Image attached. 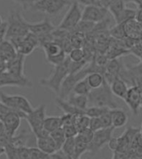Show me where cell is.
Returning a JSON list of instances; mask_svg holds the SVG:
<instances>
[{"label": "cell", "instance_id": "obj_1", "mask_svg": "<svg viewBox=\"0 0 142 159\" xmlns=\"http://www.w3.org/2000/svg\"><path fill=\"white\" fill-rule=\"evenodd\" d=\"M69 57H67L66 60L62 64L53 67V70L49 77L40 79L39 84L41 86L47 88L58 96L62 84L65 78L69 75Z\"/></svg>", "mask_w": 142, "mask_h": 159}, {"label": "cell", "instance_id": "obj_2", "mask_svg": "<svg viewBox=\"0 0 142 159\" xmlns=\"http://www.w3.org/2000/svg\"><path fill=\"white\" fill-rule=\"evenodd\" d=\"M5 39L23 38L29 33V22L24 18L18 10H12L8 14Z\"/></svg>", "mask_w": 142, "mask_h": 159}, {"label": "cell", "instance_id": "obj_3", "mask_svg": "<svg viewBox=\"0 0 142 159\" xmlns=\"http://www.w3.org/2000/svg\"><path fill=\"white\" fill-rule=\"evenodd\" d=\"M89 107H108L110 109H113L118 107V105L113 99V94L111 93L110 85L106 82L101 88L97 89H93L88 95Z\"/></svg>", "mask_w": 142, "mask_h": 159}, {"label": "cell", "instance_id": "obj_4", "mask_svg": "<svg viewBox=\"0 0 142 159\" xmlns=\"http://www.w3.org/2000/svg\"><path fill=\"white\" fill-rule=\"evenodd\" d=\"M0 102L11 110L19 113L24 119L26 115L34 108L29 99L23 95H9L0 92Z\"/></svg>", "mask_w": 142, "mask_h": 159}, {"label": "cell", "instance_id": "obj_5", "mask_svg": "<svg viewBox=\"0 0 142 159\" xmlns=\"http://www.w3.org/2000/svg\"><path fill=\"white\" fill-rule=\"evenodd\" d=\"M46 111V105L41 104L34 107L33 110L27 114L25 117L31 128L32 133H34L36 138H45L50 135V133L43 128L44 120L47 117Z\"/></svg>", "mask_w": 142, "mask_h": 159}, {"label": "cell", "instance_id": "obj_6", "mask_svg": "<svg viewBox=\"0 0 142 159\" xmlns=\"http://www.w3.org/2000/svg\"><path fill=\"white\" fill-rule=\"evenodd\" d=\"M82 10L81 9L80 4L74 1L71 3L68 10L65 13L61 23L57 25V29L72 33L82 20Z\"/></svg>", "mask_w": 142, "mask_h": 159}, {"label": "cell", "instance_id": "obj_7", "mask_svg": "<svg viewBox=\"0 0 142 159\" xmlns=\"http://www.w3.org/2000/svg\"><path fill=\"white\" fill-rule=\"evenodd\" d=\"M56 27L48 18H43L38 23H29V32L38 37L40 47L47 42L53 41V32Z\"/></svg>", "mask_w": 142, "mask_h": 159}, {"label": "cell", "instance_id": "obj_8", "mask_svg": "<svg viewBox=\"0 0 142 159\" xmlns=\"http://www.w3.org/2000/svg\"><path fill=\"white\" fill-rule=\"evenodd\" d=\"M71 3L70 0H38L32 9L47 15L55 16L71 5Z\"/></svg>", "mask_w": 142, "mask_h": 159}, {"label": "cell", "instance_id": "obj_9", "mask_svg": "<svg viewBox=\"0 0 142 159\" xmlns=\"http://www.w3.org/2000/svg\"><path fill=\"white\" fill-rule=\"evenodd\" d=\"M45 53V59L47 63L53 67L62 64L67 58V55L61 47L55 41L47 42L41 46Z\"/></svg>", "mask_w": 142, "mask_h": 159}, {"label": "cell", "instance_id": "obj_10", "mask_svg": "<svg viewBox=\"0 0 142 159\" xmlns=\"http://www.w3.org/2000/svg\"><path fill=\"white\" fill-rule=\"evenodd\" d=\"M114 130H115V128L111 127V128H102L101 130L95 132L92 140L88 145L87 152L95 154L98 151H100L111 140V138H112V135H113Z\"/></svg>", "mask_w": 142, "mask_h": 159}, {"label": "cell", "instance_id": "obj_11", "mask_svg": "<svg viewBox=\"0 0 142 159\" xmlns=\"http://www.w3.org/2000/svg\"><path fill=\"white\" fill-rule=\"evenodd\" d=\"M109 14L107 8L100 6H85L82 10V20L98 24L105 20Z\"/></svg>", "mask_w": 142, "mask_h": 159}, {"label": "cell", "instance_id": "obj_12", "mask_svg": "<svg viewBox=\"0 0 142 159\" xmlns=\"http://www.w3.org/2000/svg\"><path fill=\"white\" fill-rule=\"evenodd\" d=\"M123 100L133 114H138L142 100V91L140 88L139 86H132L129 88Z\"/></svg>", "mask_w": 142, "mask_h": 159}, {"label": "cell", "instance_id": "obj_13", "mask_svg": "<svg viewBox=\"0 0 142 159\" xmlns=\"http://www.w3.org/2000/svg\"><path fill=\"white\" fill-rule=\"evenodd\" d=\"M3 87H18V88H33V83L28 77L22 78L16 77L6 71L0 74V88Z\"/></svg>", "mask_w": 142, "mask_h": 159}, {"label": "cell", "instance_id": "obj_14", "mask_svg": "<svg viewBox=\"0 0 142 159\" xmlns=\"http://www.w3.org/2000/svg\"><path fill=\"white\" fill-rule=\"evenodd\" d=\"M23 119V117L19 113L11 111L3 117V120H1L4 124L6 130V134L10 138L14 137L20 127L21 120Z\"/></svg>", "mask_w": 142, "mask_h": 159}, {"label": "cell", "instance_id": "obj_15", "mask_svg": "<svg viewBox=\"0 0 142 159\" xmlns=\"http://www.w3.org/2000/svg\"><path fill=\"white\" fill-rule=\"evenodd\" d=\"M25 56L21 54H17L13 59L7 62V72L11 74L18 77V78H27L24 73V63H25Z\"/></svg>", "mask_w": 142, "mask_h": 159}, {"label": "cell", "instance_id": "obj_16", "mask_svg": "<svg viewBox=\"0 0 142 159\" xmlns=\"http://www.w3.org/2000/svg\"><path fill=\"white\" fill-rule=\"evenodd\" d=\"M126 36L128 39L139 40L142 37V25L135 19H131L123 24Z\"/></svg>", "mask_w": 142, "mask_h": 159}, {"label": "cell", "instance_id": "obj_17", "mask_svg": "<svg viewBox=\"0 0 142 159\" xmlns=\"http://www.w3.org/2000/svg\"><path fill=\"white\" fill-rule=\"evenodd\" d=\"M111 117V124L115 129L116 128H121L122 127L126 125L128 123V114L126 111H124L122 108L116 107L113 109L110 110Z\"/></svg>", "mask_w": 142, "mask_h": 159}, {"label": "cell", "instance_id": "obj_18", "mask_svg": "<svg viewBox=\"0 0 142 159\" xmlns=\"http://www.w3.org/2000/svg\"><path fill=\"white\" fill-rule=\"evenodd\" d=\"M37 148H38L42 152L47 155L54 153L55 152L58 151L57 145L51 138V136H47L45 138H37Z\"/></svg>", "mask_w": 142, "mask_h": 159}, {"label": "cell", "instance_id": "obj_19", "mask_svg": "<svg viewBox=\"0 0 142 159\" xmlns=\"http://www.w3.org/2000/svg\"><path fill=\"white\" fill-rule=\"evenodd\" d=\"M110 89H111V93L113 94L114 96L124 99L129 88L124 80H122V78H116L110 84Z\"/></svg>", "mask_w": 142, "mask_h": 159}, {"label": "cell", "instance_id": "obj_20", "mask_svg": "<svg viewBox=\"0 0 142 159\" xmlns=\"http://www.w3.org/2000/svg\"><path fill=\"white\" fill-rule=\"evenodd\" d=\"M65 100L71 105H73L78 109L82 110V111H85L89 107L88 96H85V95L71 93Z\"/></svg>", "mask_w": 142, "mask_h": 159}, {"label": "cell", "instance_id": "obj_21", "mask_svg": "<svg viewBox=\"0 0 142 159\" xmlns=\"http://www.w3.org/2000/svg\"><path fill=\"white\" fill-rule=\"evenodd\" d=\"M14 48H15L16 51L18 54L26 57V56L31 54L38 47L34 44L33 43L31 42L29 39H27L26 36H25Z\"/></svg>", "mask_w": 142, "mask_h": 159}, {"label": "cell", "instance_id": "obj_22", "mask_svg": "<svg viewBox=\"0 0 142 159\" xmlns=\"http://www.w3.org/2000/svg\"><path fill=\"white\" fill-rule=\"evenodd\" d=\"M55 102L60 109L62 110V112L64 113H67V114H73V115H82L85 114V111H82V110H80L75 107L73 105H71L70 103L65 100V99H62L59 97H57L56 100H55Z\"/></svg>", "mask_w": 142, "mask_h": 159}, {"label": "cell", "instance_id": "obj_23", "mask_svg": "<svg viewBox=\"0 0 142 159\" xmlns=\"http://www.w3.org/2000/svg\"><path fill=\"white\" fill-rule=\"evenodd\" d=\"M0 52L5 57L7 62L13 59L18 54L14 46L11 43L10 41H8L7 39H4L3 42L0 43Z\"/></svg>", "mask_w": 142, "mask_h": 159}, {"label": "cell", "instance_id": "obj_24", "mask_svg": "<svg viewBox=\"0 0 142 159\" xmlns=\"http://www.w3.org/2000/svg\"><path fill=\"white\" fill-rule=\"evenodd\" d=\"M87 81L91 89H97L101 88L105 83V78L102 73H97V72H94V73H89L87 77Z\"/></svg>", "mask_w": 142, "mask_h": 159}, {"label": "cell", "instance_id": "obj_25", "mask_svg": "<svg viewBox=\"0 0 142 159\" xmlns=\"http://www.w3.org/2000/svg\"><path fill=\"white\" fill-rule=\"evenodd\" d=\"M43 128L49 133H52L53 131L57 130L58 128H62L61 117L58 116H47L44 120Z\"/></svg>", "mask_w": 142, "mask_h": 159}, {"label": "cell", "instance_id": "obj_26", "mask_svg": "<svg viewBox=\"0 0 142 159\" xmlns=\"http://www.w3.org/2000/svg\"><path fill=\"white\" fill-rule=\"evenodd\" d=\"M135 14H136V10L126 7V8L120 13L119 15L117 16L116 18H114V20L116 22V24H124L128 20L134 19L135 18Z\"/></svg>", "mask_w": 142, "mask_h": 159}, {"label": "cell", "instance_id": "obj_27", "mask_svg": "<svg viewBox=\"0 0 142 159\" xmlns=\"http://www.w3.org/2000/svg\"><path fill=\"white\" fill-rule=\"evenodd\" d=\"M91 91L89 84H88L87 78H83L80 81H78L76 85L73 88V93H72L78 94V95H85V96H88L90 92Z\"/></svg>", "mask_w": 142, "mask_h": 159}, {"label": "cell", "instance_id": "obj_28", "mask_svg": "<svg viewBox=\"0 0 142 159\" xmlns=\"http://www.w3.org/2000/svg\"><path fill=\"white\" fill-rule=\"evenodd\" d=\"M70 42L73 48H82L86 43V34L73 32L70 35Z\"/></svg>", "mask_w": 142, "mask_h": 159}, {"label": "cell", "instance_id": "obj_29", "mask_svg": "<svg viewBox=\"0 0 142 159\" xmlns=\"http://www.w3.org/2000/svg\"><path fill=\"white\" fill-rule=\"evenodd\" d=\"M109 34L112 39H118V40H123L126 38L125 34L124 25L123 24H118L114 25L109 29Z\"/></svg>", "mask_w": 142, "mask_h": 159}, {"label": "cell", "instance_id": "obj_30", "mask_svg": "<svg viewBox=\"0 0 142 159\" xmlns=\"http://www.w3.org/2000/svg\"><path fill=\"white\" fill-rule=\"evenodd\" d=\"M61 150L67 156L75 157V138H67Z\"/></svg>", "mask_w": 142, "mask_h": 159}, {"label": "cell", "instance_id": "obj_31", "mask_svg": "<svg viewBox=\"0 0 142 159\" xmlns=\"http://www.w3.org/2000/svg\"><path fill=\"white\" fill-rule=\"evenodd\" d=\"M50 136H51V138L53 139V141H54V143H56V145H57V149L60 150V149L62 148V145H63V143H64L65 140L67 139L62 128H58L57 130L53 131L52 133H50Z\"/></svg>", "mask_w": 142, "mask_h": 159}, {"label": "cell", "instance_id": "obj_32", "mask_svg": "<svg viewBox=\"0 0 142 159\" xmlns=\"http://www.w3.org/2000/svg\"><path fill=\"white\" fill-rule=\"evenodd\" d=\"M67 57L72 62L74 63H81L86 60L85 52L83 48H73L71 52L67 54Z\"/></svg>", "mask_w": 142, "mask_h": 159}, {"label": "cell", "instance_id": "obj_33", "mask_svg": "<svg viewBox=\"0 0 142 159\" xmlns=\"http://www.w3.org/2000/svg\"><path fill=\"white\" fill-rule=\"evenodd\" d=\"M109 110H110V108H108V107H100L90 106V107H88L85 110V114L89 117H100L104 113L108 112Z\"/></svg>", "mask_w": 142, "mask_h": 159}, {"label": "cell", "instance_id": "obj_34", "mask_svg": "<svg viewBox=\"0 0 142 159\" xmlns=\"http://www.w3.org/2000/svg\"><path fill=\"white\" fill-rule=\"evenodd\" d=\"M89 123H90V117L88 116H87L86 114L78 115V116H77L74 125L79 133L81 131L89 128Z\"/></svg>", "mask_w": 142, "mask_h": 159}, {"label": "cell", "instance_id": "obj_35", "mask_svg": "<svg viewBox=\"0 0 142 159\" xmlns=\"http://www.w3.org/2000/svg\"><path fill=\"white\" fill-rule=\"evenodd\" d=\"M88 144L82 141L81 139L75 138V157H81L83 154L87 152Z\"/></svg>", "mask_w": 142, "mask_h": 159}, {"label": "cell", "instance_id": "obj_36", "mask_svg": "<svg viewBox=\"0 0 142 159\" xmlns=\"http://www.w3.org/2000/svg\"><path fill=\"white\" fill-rule=\"evenodd\" d=\"M93 136H94V132L92 130H91L90 128H86L84 130L81 131L78 133V134L77 135L79 139H81L82 141H83L86 143H87L89 145L91 140H92Z\"/></svg>", "mask_w": 142, "mask_h": 159}, {"label": "cell", "instance_id": "obj_37", "mask_svg": "<svg viewBox=\"0 0 142 159\" xmlns=\"http://www.w3.org/2000/svg\"><path fill=\"white\" fill-rule=\"evenodd\" d=\"M48 155L42 152L38 148L29 147V159H47Z\"/></svg>", "mask_w": 142, "mask_h": 159}, {"label": "cell", "instance_id": "obj_38", "mask_svg": "<svg viewBox=\"0 0 142 159\" xmlns=\"http://www.w3.org/2000/svg\"><path fill=\"white\" fill-rule=\"evenodd\" d=\"M18 148L13 147L11 144H8L5 147V152L7 159H21L18 154Z\"/></svg>", "mask_w": 142, "mask_h": 159}, {"label": "cell", "instance_id": "obj_39", "mask_svg": "<svg viewBox=\"0 0 142 159\" xmlns=\"http://www.w3.org/2000/svg\"><path fill=\"white\" fill-rule=\"evenodd\" d=\"M89 128H90L91 130H92L94 133L96 132V131H99L104 128L100 117H90Z\"/></svg>", "mask_w": 142, "mask_h": 159}, {"label": "cell", "instance_id": "obj_40", "mask_svg": "<svg viewBox=\"0 0 142 159\" xmlns=\"http://www.w3.org/2000/svg\"><path fill=\"white\" fill-rule=\"evenodd\" d=\"M77 116H78V115L67 114V113H64L62 116H61L62 127L68 125H74Z\"/></svg>", "mask_w": 142, "mask_h": 159}, {"label": "cell", "instance_id": "obj_41", "mask_svg": "<svg viewBox=\"0 0 142 159\" xmlns=\"http://www.w3.org/2000/svg\"><path fill=\"white\" fill-rule=\"evenodd\" d=\"M64 134L66 136V138H76L77 135L78 134V131L75 125H68L62 127Z\"/></svg>", "mask_w": 142, "mask_h": 159}, {"label": "cell", "instance_id": "obj_42", "mask_svg": "<svg viewBox=\"0 0 142 159\" xmlns=\"http://www.w3.org/2000/svg\"><path fill=\"white\" fill-rule=\"evenodd\" d=\"M12 1L19 4L24 10H29V9H31L33 8V6L38 0H12Z\"/></svg>", "mask_w": 142, "mask_h": 159}, {"label": "cell", "instance_id": "obj_43", "mask_svg": "<svg viewBox=\"0 0 142 159\" xmlns=\"http://www.w3.org/2000/svg\"><path fill=\"white\" fill-rule=\"evenodd\" d=\"M111 110V109H110ZM110 110L108 112H106V113H104L101 117H100V119L101 121V123L103 125L104 128H111L112 124H111V113H110Z\"/></svg>", "mask_w": 142, "mask_h": 159}, {"label": "cell", "instance_id": "obj_44", "mask_svg": "<svg viewBox=\"0 0 142 159\" xmlns=\"http://www.w3.org/2000/svg\"><path fill=\"white\" fill-rule=\"evenodd\" d=\"M107 144H108L109 148L111 149V151L117 152L120 150L121 143H120L119 138H111Z\"/></svg>", "mask_w": 142, "mask_h": 159}, {"label": "cell", "instance_id": "obj_45", "mask_svg": "<svg viewBox=\"0 0 142 159\" xmlns=\"http://www.w3.org/2000/svg\"><path fill=\"white\" fill-rule=\"evenodd\" d=\"M79 4L84 6H100L101 0H75ZM101 7V6H100Z\"/></svg>", "mask_w": 142, "mask_h": 159}, {"label": "cell", "instance_id": "obj_46", "mask_svg": "<svg viewBox=\"0 0 142 159\" xmlns=\"http://www.w3.org/2000/svg\"><path fill=\"white\" fill-rule=\"evenodd\" d=\"M67 155L63 152L60 149L58 151L55 152L54 153L51 154V155H48V157L47 159H67Z\"/></svg>", "mask_w": 142, "mask_h": 159}, {"label": "cell", "instance_id": "obj_47", "mask_svg": "<svg viewBox=\"0 0 142 159\" xmlns=\"http://www.w3.org/2000/svg\"><path fill=\"white\" fill-rule=\"evenodd\" d=\"M135 19L140 24L142 25V8H138V10H136V14Z\"/></svg>", "mask_w": 142, "mask_h": 159}, {"label": "cell", "instance_id": "obj_48", "mask_svg": "<svg viewBox=\"0 0 142 159\" xmlns=\"http://www.w3.org/2000/svg\"><path fill=\"white\" fill-rule=\"evenodd\" d=\"M5 135H7V134H6L5 127H4V124H3V122L0 120V138H1V137H3V136H5Z\"/></svg>", "mask_w": 142, "mask_h": 159}, {"label": "cell", "instance_id": "obj_49", "mask_svg": "<svg viewBox=\"0 0 142 159\" xmlns=\"http://www.w3.org/2000/svg\"><path fill=\"white\" fill-rule=\"evenodd\" d=\"M7 71V63L6 62H0V74L5 73Z\"/></svg>", "mask_w": 142, "mask_h": 159}, {"label": "cell", "instance_id": "obj_50", "mask_svg": "<svg viewBox=\"0 0 142 159\" xmlns=\"http://www.w3.org/2000/svg\"><path fill=\"white\" fill-rule=\"evenodd\" d=\"M135 3L138 8L142 7V0H126V3Z\"/></svg>", "mask_w": 142, "mask_h": 159}, {"label": "cell", "instance_id": "obj_51", "mask_svg": "<svg viewBox=\"0 0 142 159\" xmlns=\"http://www.w3.org/2000/svg\"><path fill=\"white\" fill-rule=\"evenodd\" d=\"M0 62H6L7 63V60H6L5 57L3 56V53L0 52Z\"/></svg>", "mask_w": 142, "mask_h": 159}, {"label": "cell", "instance_id": "obj_52", "mask_svg": "<svg viewBox=\"0 0 142 159\" xmlns=\"http://www.w3.org/2000/svg\"><path fill=\"white\" fill-rule=\"evenodd\" d=\"M3 24V18H2V17L0 16V26L2 25V24Z\"/></svg>", "mask_w": 142, "mask_h": 159}, {"label": "cell", "instance_id": "obj_53", "mask_svg": "<svg viewBox=\"0 0 142 159\" xmlns=\"http://www.w3.org/2000/svg\"><path fill=\"white\" fill-rule=\"evenodd\" d=\"M74 159H81V157H74Z\"/></svg>", "mask_w": 142, "mask_h": 159}, {"label": "cell", "instance_id": "obj_54", "mask_svg": "<svg viewBox=\"0 0 142 159\" xmlns=\"http://www.w3.org/2000/svg\"><path fill=\"white\" fill-rule=\"evenodd\" d=\"M140 133H141V135H142V126H141V132H140Z\"/></svg>", "mask_w": 142, "mask_h": 159}, {"label": "cell", "instance_id": "obj_55", "mask_svg": "<svg viewBox=\"0 0 142 159\" xmlns=\"http://www.w3.org/2000/svg\"><path fill=\"white\" fill-rule=\"evenodd\" d=\"M140 106H142V100H141V104H140Z\"/></svg>", "mask_w": 142, "mask_h": 159}]
</instances>
